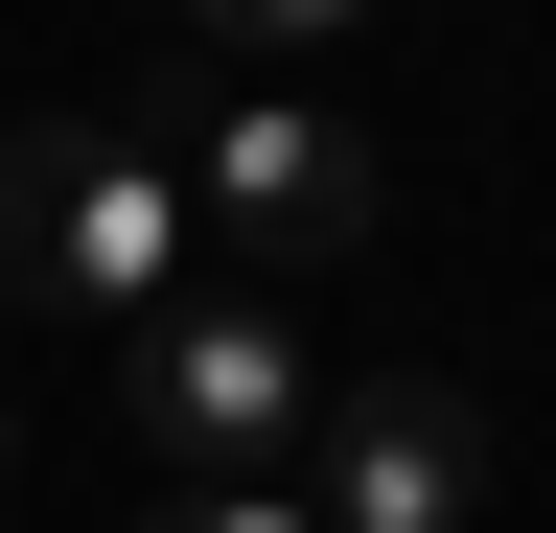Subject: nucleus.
I'll return each instance as SVG.
<instances>
[{
    "label": "nucleus",
    "instance_id": "obj_1",
    "mask_svg": "<svg viewBox=\"0 0 556 533\" xmlns=\"http://www.w3.org/2000/svg\"><path fill=\"white\" fill-rule=\"evenodd\" d=\"M186 302V163H139L116 116H24L0 140V325H163Z\"/></svg>",
    "mask_w": 556,
    "mask_h": 533
},
{
    "label": "nucleus",
    "instance_id": "obj_2",
    "mask_svg": "<svg viewBox=\"0 0 556 533\" xmlns=\"http://www.w3.org/2000/svg\"><path fill=\"white\" fill-rule=\"evenodd\" d=\"M325 418V371L278 348V302H163L116 348V464L139 487H255V464H302Z\"/></svg>",
    "mask_w": 556,
    "mask_h": 533
},
{
    "label": "nucleus",
    "instance_id": "obj_3",
    "mask_svg": "<svg viewBox=\"0 0 556 533\" xmlns=\"http://www.w3.org/2000/svg\"><path fill=\"white\" fill-rule=\"evenodd\" d=\"M186 232H232V255H371V140L302 93V71H186Z\"/></svg>",
    "mask_w": 556,
    "mask_h": 533
},
{
    "label": "nucleus",
    "instance_id": "obj_4",
    "mask_svg": "<svg viewBox=\"0 0 556 533\" xmlns=\"http://www.w3.org/2000/svg\"><path fill=\"white\" fill-rule=\"evenodd\" d=\"M302 510H325V533H464V510H486V418H464V371H325V418H302Z\"/></svg>",
    "mask_w": 556,
    "mask_h": 533
},
{
    "label": "nucleus",
    "instance_id": "obj_5",
    "mask_svg": "<svg viewBox=\"0 0 556 533\" xmlns=\"http://www.w3.org/2000/svg\"><path fill=\"white\" fill-rule=\"evenodd\" d=\"M163 24H186V71H325L371 0H163Z\"/></svg>",
    "mask_w": 556,
    "mask_h": 533
},
{
    "label": "nucleus",
    "instance_id": "obj_6",
    "mask_svg": "<svg viewBox=\"0 0 556 533\" xmlns=\"http://www.w3.org/2000/svg\"><path fill=\"white\" fill-rule=\"evenodd\" d=\"M116 533H325L302 464H255V487H116Z\"/></svg>",
    "mask_w": 556,
    "mask_h": 533
},
{
    "label": "nucleus",
    "instance_id": "obj_7",
    "mask_svg": "<svg viewBox=\"0 0 556 533\" xmlns=\"http://www.w3.org/2000/svg\"><path fill=\"white\" fill-rule=\"evenodd\" d=\"M0 510H24V394H0Z\"/></svg>",
    "mask_w": 556,
    "mask_h": 533
}]
</instances>
